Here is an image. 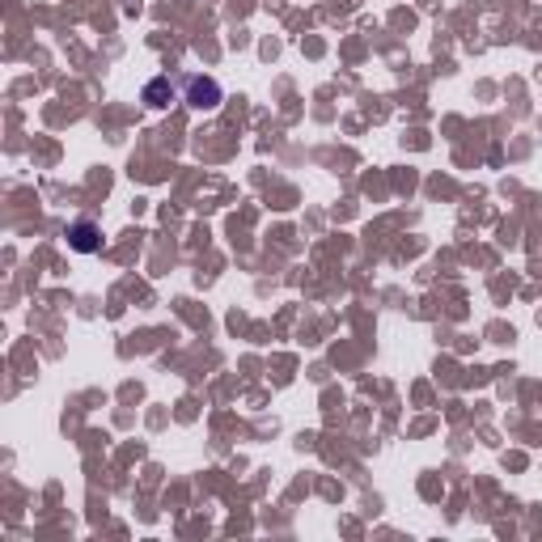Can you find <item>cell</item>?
Masks as SVG:
<instances>
[{"mask_svg": "<svg viewBox=\"0 0 542 542\" xmlns=\"http://www.w3.org/2000/svg\"><path fill=\"white\" fill-rule=\"evenodd\" d=\"M187 102H191V106H200V111H212V106L221 102V85L195 77V81L187 85Z\"/></svg>", "mask_w": 542, "mask_h": 542, "instance_id": "cell-1", "label": "cell"}, {"mask_svg": "<svg viewBox=\"0 0 542 542\" xmlns=\"http://www.w3.org/2000/svg\"><path fill=\"white\" fill-rule=\"evenodd\" d=\"M68 238H72V246L77 250H98V229L89 225V221H77L68 229Z\"/></svg>", "mask_w": 542, "mask_h": 542, "instance_id": "cell-2", "label": "cell"}]
</instances>
